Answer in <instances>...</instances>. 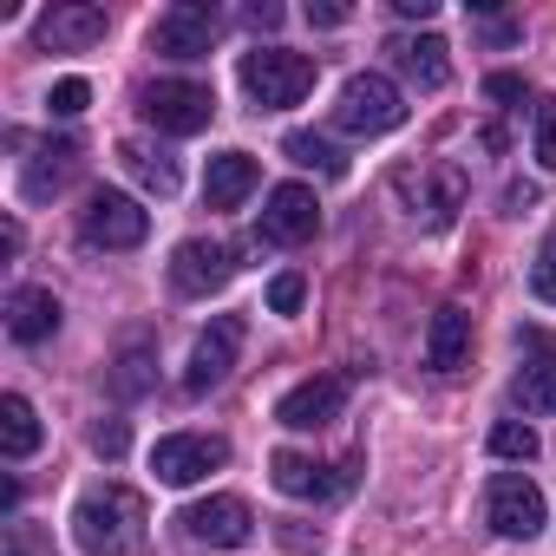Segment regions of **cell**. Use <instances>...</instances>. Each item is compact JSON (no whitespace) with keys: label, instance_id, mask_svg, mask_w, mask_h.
Instances as JSON below:
<instances>
[{"label":"cell","instance_id":"1","mask_svg":"<svg viewBox=\"0 0 556 556\" xmlns=\"http://www.w3.org/2000/svg\"><path fill=\"white\" fill-rule=\"evenodd\" d=\"M73 530H79L86 556H125V549L144 543V497L131 484H99V491L79 497Z\"/></svg>","mask_w":556,"mask_h":556},{"label":"cell","instance_id":"2","mask_svg":"<svg viewBox=\"0 0 556 556\" xmlns=\"http://www.w3.org/2000/svg\"><path fill=\"white\" fill-rule=\"evenodd\" d=\"M236 79L262 112H289V105H302L315 92V60L289 53V47H255V53H242Z\"/></svg>","mask_w":556,"mask_h":556},{"label":"cell","instance_id":"3","mask_svg":"<svg viewBox=\"0 0 556 556\" xmlns=\"http://www.w3.org/2000/svg\"><path fill=\"white\" fill-rule=\"evenodd\" d=\"M400 118H406V99H400V86H393L387 73H354V79L341 86V99H334V125L354 131V138H380V131H393Z\"/></svg>","mask_w":556,"mask_h":556},{"label":"cell","instance_id":"4","mask_svg":"<svg viewBox=\"0 0 556 556\" xmlns=\"http://www.w3.org/2000/svg\"><path fill=\"white\" fill-rule=\"evenodd\" d=\"M484 517H491V530L510 536V543H536L543 523H549L543 491H536L523 471H497V478H491V491H484Z\"/></svg>","mask_w":556,"mask_h":556},{"label":"cell","instance_id":"5","mask_svg":"<svg viewBox=\"0 0 556 556\" xmlns=\"http://www.w3.org/2000/svg\"><path fill=\"white\" fill-rule=\"evenodd\" d=\"M79 236L92 249H138L151 236V210L125 190H92L86 197V216H79Z\"/></svg>","mask_w":556,"mask_h":556},{"label":"cell","instance_id":"6","mask_svg":"<svg viewBox=\"0 0 556 556\" xmlns=\"http://www.w3.org/2000/svg\"><path fill=\"white\" fill-rule=\"evenodd\" d=\"M144 118L170 138H197L216 118V92L197 79H157V86H144Z\"/></svg>","mask_w":556,"mask_h":556},{"label":"cell","instance_id":"7","mask_svg":"<svg viewBox=\"0 0 556 556\" xmlns=\"http://www.w3.org/2000/svg\"><path fill=\"white\" fill-rule=\"evenodd\" d=\"M223 465H229V439H216V432H170V439L151 445L157 484H177V491L210 478V471H223Z\"/></svg>","mask_w":556,"mask_h":556},{"label":"cell","instance_id":"8","mask_svg":"<svg viewBox=\"0 0 556 556\" xmlns=\"http://www.w3.org/2000/svg\"><path fill=\"white\" fill-rule=\"evenodd\" d=\"M236 354H242V321H236V315H216V321L197 334L190 361H184V393H210V387H223V380L236 374Z\"/></svg>","mask_w":556,"mask_h":556},{"label":"cell","instance_id":"9","mask_svg":"<svg viewBox=\"0 0 556 556\" xmlns=\"http://www.w3.org/2000/svg\"><path fill=\"white\" fill-rule=\"evenodd\" d=\"M210 47H216V14L203 0H177L151 27V53H164V60H210Z\"/></svg>","mask_w":556,"mask_h":556},{"label":"cell","instance_id":"10","mask_svg":"<svg viewBox=\"0 0 556 556\" xmlns=\"http://www.w3.org/2000/svg\"><path fill=\"white\" fill-rule=\"evenodd\" d=\"M517 348H523V367H517V380H510L517 406H523V413H556V334L523 328Z\"/></svg>","mask_w":556,"mask_h":556},{"label":"cell","instance_id":"11","mask_svg":"<svg viewBox=\"0 0 556 556\" xmlns=\"http://www.w3.org/2000/svg\"><path fill=\"white\" fill-rule=\"evenodd\" d=\"M229 275H236V255H229L223 242H210V236H190V242H177V255H170V289H177V295H216Z\"/></svg>","mask_w":556,"mask_h":556},{"label":"cell","instance_id":"12","mask_svg":"<svg viewBox=\"0 0 556 556\" xmlns=\"http://www.w3.org/2000/svg\"><path fill=\"white\" fill-rule=\"evenodd\" d=\"M184 530H190L197 543H210V549H242V543L255 536V510L223 491V497L190 504V510H184Z\"/></svg>","mask_w":556,"mask_h":556},{"label":"cell","instance_id":"13","mask_svg":"<svg viewBox=\"0 0 556 556\" xmlns=\"http://www.w3.org/2000/svg\"><path fill=\"white\" fill-rule=\"evenodd\" d=\"M321 229V203H315V190L308 184H275L268 190V203H262V236L268 242H308Z\"/></svg>","mask_w":556,"mask_h":556},{"label":"cell","instance_id":"14","mask_svg":"<svg viewBox=\"0 0 556 556\" xmlns=\"http://www.w3.org/2000/svg\"><path fill=\"white\" fill-rule=\"evenodd\" d=\"M341 406H348V380L315 374V380H302V387H289L282 400H275V419H282L289 432H315V426L341 419Z\"/></svg>","mask_w":556,"mask_h":556},{"label":"cell","instance_id":"15","mask_svg":"<svg viewBox=\"0 0 556 556\" xmlns=\"http://www.w3.org/2000/svg\"><path fill=\"white\" fill-rule=\"evenodd\" d=\"M268 478H275V491H289V497H341L348 484H354V471H334V465H315V458H302V452H275L268 458Z\"/></svg>","mask_w":556,"mask_h":556},{"label":"cell","instance_id":"16","mask_svg":"<svg viewBox=\"0 0 556 556\" xmlns=\"http://www.w3.org/2000/svg\"><path fill=\"white\" fill-rule=\"evenodd\" d=\"M8 334H14L21 348L53 341V334H60V302H53V289H14V295H8Z\"/></svg>","mask_w":556,"mask_h":556},{"label":"cell","instance_id":"17","mask_svg":"<svg viewBox=\"0 0 556 556\" xmlns=\"http://www.w3.org/2000/svg\"><path fill=\"white\" fill-rule=\"evenodd\" d=\"M99 40H105V8H53L40 21V47L53 53H86Z\"/></svg>","mask_w":556,"mask_h":556},{"label":"cell","instance_id":"18","mask_svg":"<svg viewBox=\"0 0 556 556\" xmlns=\"http://www.w3.org/2000/svg\"><path fill=\"white\" fill-rule=\"evenodd\" d=\"M255 184H262V170H255L249 151H216L210 170H203V197H210V210H236Z\"/></svg>","mask_w":556,"mask_h":556},{"label":"cell","instance_id":"19","mask_svg":"<svg viewBox=\"0 0 556 556\" xmlns=\"http://www.w3.org/2000/svg\"><path fill=\"white\" fill-rule=\"evenodd\" d=\"M387 53H393V60H400V73H406L413 86H426V92H439V86L452 79V60H445L452 47H445L439 34H419V40L406 34V40H393Z\"/></svg>","mask_w":556,"mask_h":556},{"label":"cell","instance_id":"20","mask_svg":"<svg viewBox=\"0 0 556 556\" xmlns=\"http://www.w3.org/2000/svg\"><path fill=\"white\" fill-rule=\"evenodd\" d=\"M471 361V315L465 308H439L432 334H426V367L432 374H458Z\"/></svg>","mask_w":556,"mask_h":556},{"label":"cell","instance_id":"21","mask_svg":"<svg viewBox=\"0 0 556 556\" xmlns=\"http://www.w3.org/2000/svg\"><path fill=\"white\" fill-rule=\"evenodd\" d=\"M0 452H8V458H34L40 452V413L21 393L0 400Z\"/></svg>","mask_w":556,"mask_h":556},{"label":"cell","instance_id":"22","mask_svg":"<svg viewBox=\"0 0 556 556\" xmlns=\"http://www.w3.org/2000/svg\"><path fill=\"white\" fill-rule=\"evenodd\" d=\"M118 164H125L151 197H177V164H170L164 151H151V144H138V138H131V144H118Z\"/></svg>","mask_w":556,"mask_h":556},{"label":"cell","instance_id":"23","mask_svg":"<svg viewBox=\"0 0 556 556\" xmlns=\"http://www.w3.org/2000/svg\"><path fill=\"white\" fill-rule=\"evenodd\" d=\"M282 151H289V164H302V170H321V177H348V157L321 138V131H289L282 138Z\"/></svg>","mask_w":556,"mask_h":556},{"label":"cell","instance_id":"24","mask_svg":"<svg viewBox=\"0 0 556 556\" xmlns=\"http://www.w3.org/2000/svg\"><path fill=\"white\" fill-rule=\"evenodd\" d=\"M40 164H27V177H21V190L27 197H47V190H60L66 177H73V157H79V144H47V151H34Z\"/></svg>","mask_w":556,"mask_h":556},{"label":"cell","instance_id":"25","mask_svg":"<svg viewBox=\"0 0 556 556\" xmlns=\"http://www.w3.org/2000/svg\"><path fill=\"white\" fill-rule=\"evenodd\" d=\"M144 387H151V341L138 334V341L118 354V367H112V393H118V400H138Z\"/></svg>","mask_w":556,"mask_h":556},{"label":"cell","instance_id":"26","mask_svg":"<svg viewBox=\"0 0 556 556\" xmlns=\"http://www.w3.org/2000/svg\"><path fill=\"white\" fill-rule=\"evenodd\" d=\"M491 452H497V458H536V426L497 419V426H491Z\"/></svg>","mask_w":556,"mask_h":556},{"label":"cell","instance_id":"27","mask_svg":"<svg viewBox=\"0 0 556 556\" xmlns=\"http://www.w3.org/2000/svg\"><path fill=\"white\" fill-rule=\"evenodd\" d=\"M0 556H60V549H53V536L40 523H8V549Z\"/></svg>","mask_w":556,"mask_h":556},{"label":"cell","instance_id":"28","mask_svg":"<svg viewBox=\"0 0 556 556\" xmlns=\"http://www.w3.org/2000/svg\"><path fill=\"white\" fill-rule=\"evenodd\" d=\"M86 105H92V86H86V79H60V86L47 92V112H53V118H79Z\"/></svg>","mask_w":556,"mask_h":556},{"label":"cell","instance_id":"29","mask_svg":"<svg viewBox=\"0 0 556 556\" xmlns=\"http://www.w3.org/2000/svg\"><path fill=\"white\" fill-rule=\"evenodd\" d=\"M536 170H556V99H536Z\"/></svg>","mask_w":556,"mask_h":556},{"label":"cell","instance_id":"30","mask_svg":"<svg viewBox=\"0 0 556 556\" xmlns=\"http://www.w3.org/2000/svg\"><path fill=\"white\" fill-rule=\"evenodd\" d=\"M302 302H308V282H302L295 268H289V275H275V282H268V308H275V315H302Z\"/></svg>","mask_w":556,"mask_h":556},{"label":"cell","instance_id":"31","mask_svg":"<svg viewBox=\"0 0 556 556\" xmlns=\"http://www.w3.org/2000/svg\"><path fill=\"white\" fill-rule=\"evenodd\" d=\"M125 445H131L125 419H99V426H92V452H99V458H125Z\"/></svg>","mask_w":556,"mask_h":556},{"label":"cell","instance_id":"32","mask_svg":"<svg viewBox=\"0 0 556 556\" xmlns=\"http://www.w3.org/2000/svg\"><path fill=\"white\" fill-rule=\"evenodd\" d=\"M523 92H530L523 73H491V79H484V99H497V105H517Z\"/></svg>","mask_w":556,"mask_h":556},{"label":"cell","instance_id":"33","mask_svg":"<svg viewBox=\"0 0 556 556\" xmlns=\"http://www.w3.org/2000/svg\"><path fill=\"white\" fill-rule=\"evenodd\" d=\"M275 543H282V549H321V523L308 530V523H282V530H275Z\"/></svg>","mask_w":556,"mask_h":556},{"label":"cell","instance_id":"34","mask_svg":"<svg viewBox=\"0 0 556 556\" xmlns=\"http://www.w3.org/2000/svg\"><path fill=\"white\" fill-rule=\"evenodd\" d=\"M308 27H348V0H308Z\"/></svg>","mask_w":556,"mask_h":556},{"label":"cell","instance_id":"35","mask_svg":"<svg viewBox=\"0 0 556 556\" xmlns=\"http://www.w3.org/2000/svg\"><path fill=\"white\" fill-rule=\"evenodd\" d=\"M536 295H543V302H556V242L536 255Z\"/></svg>","mask_w":556,"mask_h":556},{"label":"cell","instance_id":"36","mask_svg":"<svg viewBox=\"0 0 556 556\" xmlns=\"http://www.w3.org/2000/svg\"><path fill=\"white\" fill-rule=\"evenodd\" d=\"M249 27H255V34H275V27H282V8H275V0H255V8H249Z\"/></svg>","mask_w":556,"mask_h":556},{"label":"cell","instance_id":"37","mask_svg":"<svg viewBox=\"0 0 556 556\" xmlns=\"http://www.w3.org/2000/svg\"><path fill=\"white\" fill-rule=\"evenodd\" d=\"M393 14H400V21H432L439 0H393Z\"/></svg>","mask_w":556,"mask_h":556}]
</instances>
